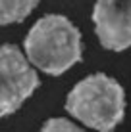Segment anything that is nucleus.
<instances>
[{
    "mask_svg": "<svg viewBox=\"0 0 131 132\" xmlns=\"http://www.w3.org/2000/svg\"><path fill=\"white\" fill-rule=\"evenodd\" d=\"M23 46L29 63L46 75H62L83 56L77 27L64 15L40 17L27 33Z\"/></svg>",
    "mask_w": 131,
    "mask_h": 132,
    "instance_id": "f257e3e1",
    "label": "nucleus"
},
{
    "mask_svg": "<svg viewBox=\"0 0 131 132\" xmlns=\"http://www.w3.org/2000/svg\"><path fill=\"white\" fill-rule=\"evenodd\" d=\"M66 109L89 128L112 132L123 119V88L104 73L89 75L67 94Z\"/></svg>",
    "mask_w": 131,
    "mask_h": 132,
    "instance_id": "f03ea898",
    "label": "nucleus"
},
{
    "mask_svg": "<svg viewBox=\"0 0 131 132\" xmlns=\"http://www.w3.org/2000/svg\"><path fill=\"white\" fill-rule=\"evenodd\" d=\"M39 88V77L29 60L13 44L0 46V119L17 111Z\"/></svg>",
    "mask_w": 131,
    "mask_h": 132,
    "instance_id": "7ed1b4c3",
    "label": "nucleus"
},
{
    "mask_svg": "<svg viewBox=\"0 0 131 132\" xmlns=\"http://www.w3.org/2000/svg\"><path fill=\"white\" fill-rule=\"evenodd\" d=\"M93 23L100 44L106 50L131 46V0H96Z\"/></svg>",
    "mask_w": 131,
    "mask_h": 132,
    "instance_id": "20e7f679",
    "label": "nucleus"
},
{
    "mask_svg": "<svg viewBox=\"0 0 131 132\" xmlns=\"http://www.w3.org/2000/svg\"><path fill=\"white\" fill-rule=\"evenodd\" d=\"M39 0H0V25L23 21L37 8Z\"/></svg>",
    "mask_w": 131,
    "mask_h": 132,
    "instance_id": "39448f33",
    "label": "nucleus"
},
{
    "mask_svg": "<svg viewBox=\"0 0 131 132\" xmlns=\"http://www.w3.org/2000/svg\"><path fill=\"white\" fill-rule=\"evenodd\" d=\"M40 132H85V130L67 119H50L43 125Z\"/></svg>",
    "mask_w": 131,
    "mask_h": 132,
    "instance_id": "423d86ee",
    "label": "nucleus"
}]
</instances>
